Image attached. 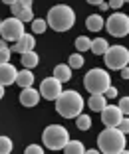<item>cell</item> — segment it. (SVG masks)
<instances>
[{
    "label": "cell",
    "mask_w": 129,
    "mask_h": 154,
    "mask_svg": "<svg viewBox=\"0 0 129 154\" xmlns=\"http://www.w3.org/2000/svg\"><path fill=\"white\" fill-rule=\"evenodd\" d=\"M119 109H121V113H123L125 117H129V95L119 99Z\"/></svg>",
    "instance_id": "28"
},
{
    "label": "cell",
    "mask_w": 129,
    "mask_h": 154,
    "mask_svg": "<svg viewBox=\"0 0 129 154\" xmlns=\"http://www.w3.org/2000/svg\"><path fill=\"white\" fill-rule=\"evenodd\" d=\"M105 28H107V32H109L113 38L127 36L129 34V16L123 14V12L111 14L109 18H107V22H105Z\"/></svg>",
    "instance_id": "7"
},
{
    "label": "cell",
    "mask_w": 129,
    "mask_h": 154,
    "mask_svg": "<svg viewBox=\"0 0 129 154\" xmlns=\"http://www.w3.org/2000/svg\"><path fill=\"white\" fill-rule=\"evenodd\" d=\"M125 132H121L117 127H107L97 136V148L105 154H119L125 152Z\"/></svg>",
    "instance_id": "1"
},
{
    "label": "cell",
    "mask_w": 129,
    "mask_h": 154,
    "mask_svg": "<svg viewBox=\"0 0 129 154\" xmlns=\"http://www.w3.org/2000/svg\"><path fill=\"white\" fill-rule=\"evenodd\" d=\"M2 2H4V4H8V6H12L14 2H18V0H2Z\"/></svg>",
    "instance_id": "40"
},
{
    "label": "cell",
    "mask_w": 129,
    "mask_h": 154,
    "mask_svg": "<svg viewBox=\"0 0 129 154\" xmlns=\"http://www.w3.org/2000/svg\"><path fill=\"white\" fill-rule=\"evenodd\" d=\"M42 152H44V148H42V146H38V144L26 146V154H42Z\"/></svg>",
    "instance_id": "30"
},
{
    "label": "cell",
    "mask_w": 129,
    "mask_h": 154,
    "mask_svg": "<svg viewBox=\"0 0 129 154\" xmlns=\"http://www.w3.org/2000/svg\"><path fill=\"white\" fill-rule=\"evenodd\" d=\"M103 59H105V65L109 69H123L125 65H129V50L123 48V45H113L103 54Z\"/></svg>",
    "instance_id": "6"
},
{
    "label": "cell",
    "mask_w": 129,
    "mask_h": 154,
    "mask_svg": "<svg viewBox=\"0 0 129 154\" xmlns=\"http://www.w3.org/2000/svg\"><path fill=\"white\" fill-rule=\"evenodd\" d=\"M56 111L62 115L64 119H76L78 115H82L83 111V99L78 91L69 89L62 91V95L56 99Z\"/></svg>",
    "instance_id": "2"
},
{
    "label": "cell",
    "mask_w": 129,
    "mask_h": 154,
    "mask_svg": "<svg viewBox=\"0 0 129 154\" xmlns=\"http://www.w3.org/2000/svg\"><path fill=\"white\" fill-rule=\"evenodd\" d=\"M103 95H105L107 99H115V97H117V89H115L113 85H109V87H107V91L103 93Z\"/></svg>",
    "instance_id": "31"
},
{
    "label": "cell",
    "mask_w": 129,
    "mask_h": 154,
    "mask_svg": "<svg viewBox=\"0 0 129 154\" xmlns=\"http://www.w3.org/2000/svg\"><path fill=\"white\" fill-rule=\"evenodd\" d=\"M42 142L50 150H64V146L69 142V132L62 125H50L42 132Z\"/></svg>",
    "instance_id": "4"
},
{
    "label": "cell",
    "mask_w": 129,
    "mask_h": 154,
    "mask_svg": "<svg viewBox=\"0 0 129 154\" xmlns=\"http://www.w3.org/2000/svg\"><path fill=\"white\" fill-rule=\"evenodd\" d=\"M68 63H69V67H72V69H79V67H82V65H83V55H82V51H79V54H72V55H69Z\"/></svg>",
    "instance_id": "24"
},
{
    "label": "cell",
    "mask_w": 129,
    "mask_h": 154,
    "mask_svg": "<svg viewBox=\"0 0 129 154\" xmlns=\"http://www.w3.org/2000/svg\"><path fill=\"white\" fill-rule=\"evenodd\" d=\"M125 2H129V0H125Z\"/></svg>",
    "instance_id": "42"
},
{
    "label": "cell",
    "mask_w": 129,
    "mask_h": 154,
    "mask_svg": "<svg viewBox=\"0 0 129 154\" xmlns=\"http://www.w3.org/2000/svg\"><path fill=\"white\" fill-rule=\"evenodd\" d=\"M34 48H36V40H34V36L24 32L18 40L14 42L12 51H16V54H24V51H30V50H34Z\"/></svg>",
    "instance_id": "11"
},
{
    "label": "cell",
    "mask_w": 129,
    "mask_h": 154,
    "mask_svg": "<svg viewBox=\"0 0 129 154\" xmlns=\"http://www.w3.org/2000/svg\"><path fill=\"white\" fill-rule=\"evenodd\" d=\"M76 127H78V131H89L92 128V117L89 115H78L76 117Z\"/></svg>",
    "instance_id": "21"
},
{
    "label": "cell",
    "mask_w": 129,
    "mask_h": 154,
    "mask_svg": "<svg viewBox=\"0 0 129 154\" xmlns=\"http://www.w3.org/2000/svg\"><path fill=\"white\" fill-rule=\"evenodd\" d=\"M40 99H42L40 91H36L34 87H24L22 93H20V103L24 107H36L40 103Z\"/></svg>",
    "instance_id": "12"
},
{
    "label": "cell",
    "mask_w": 129,
    "mask_h": 154,
    "mask_svg": "<svg viewBox=\"0 0 129 154\" xmlns=\"http://www.w3.org/2000/svg\"><path fill=\"white\" fill-rule=\"evenodd\" d=\"M18 2L24 6V8H32V0H18Z\"/></svg>",
    "instance_id": "35"
},
{
    "label": "cell",
    "mask_w": 129,
    "mask_h": 154,
    "mask_svg": "<svg viewBox=\"0 0 129 154\" xmlns=\"http://www.w3.org/2000/svg\"><path fill=\"white\" fill-rule=\"evenodd\" d=\"M46 28H48V20H32V34H44L46 32Z\"/></svg>",
    "instance_id": "23"
},
{
    "label": "cell",
    "mask_w": 129,
    "mask_h": 154,
    "mask_svg": "<svg viewBox=\"0 0 129 154\" xmlns=\"http://www.w3.org/2000/svg\"><path fill=\"white\" fill-rule=\"evenodd\" d=\"M12 152V140L8 136H0V154H10Z\"/></svg>",
    "instance_id": "25"
},
{
    "label": "cell",
    "mask_w": 129,
    "mask_h": 154,
    "mask_svg": "<svg viewBox=\"0 0 129 154\" xmlns=\"http://www.w3.org/2000/svg\"><path fill=\"white\" fill-rule=\"evenodd\" d=\"M76 50L78 51H88V50H92V40L89 38H85V36H79L78 40H76Z\"/></svg>",
    "instance_id": "22"
},
{
    "label": "cell",
    "mask_w": 129,
    "mask_h": 154,
    "mask_svg": "<svg viewBox=\"0 0 129 154\" xmlns=\"http://www.w3.org/2000/svg\"><path fill=\"white\" fill-rule=\"evenodd\" d=\"M107 50H109V44H107L105 38H95V40H92V50L89 51H93L95 55H103Z\"/></svg>",
    "instance_id": "19"
},
{
    "label": "cell",
    "mask_w": 129,
    "mask_h": 154,
    "mask_svg": "<svg viewBox=\"0 0 129 154\" xmlns=\"http://www.w3.org/2000/svg\"><path fill=\"white\" fill-rule=\"evenodd\" d=\"M40 95L48 101H56L62 95V81L56 77H46L40 83Z\"/></svg>",
    "instance_id": "9"
},
{
    "label": "cell",
    "mask_w": 129,
    "mask_h": 154,
    "mask_svg": "<svg viewBox=\"0 0 129 154\" xmlns=\"http://www.w3.org/2000/svg\"><path fill=\"white\" fill-rule=\"evenodd\" d=\"M18 18L22 20V22H32V20H34V12H32V8H24L22 12L18 14Z\"/></svg>",
    "instance_id": "26"
},
{
    "label": "cell",
    "mask_w": 129,
    "mask_h": 154,
    "mask_svg": "<svg viewBox=\"0 0 129 154\" xmlns=\"http://www.w3.org/2000/svg\"><path fill=\"white\" fill-rule=\"evenodd\" d=\"M97 6H99V10H103V12H105V10L109 8V2H99Z\"/></svg>",
    "instance_id": "36"
},
{
    "label": "cell",
    "mask_w": 129,
    "mask_h": 154,
    "mask_svg": "<svg viewBox=\"0 0 129 154\" xmlns=\"http://www.w3.org/2000/svg\"><path fill=\"white\" fill-rule=\"evenodd\" d=\"M123 4H125V0H109V8H115V10H119Z\"/></svg>",
    "instance_id": "33"
},
{
    "label": "cell",
    "mask_w": 129,
    "mask_h": 154,
    "mask_svg": "<svg viewBox=\"0 0 129 154\" xmlns=\"http://www.w3.org/2000/svg\"><path fill=\"white\" fill-rule=\"evenodd\" d=\"M20 55H22V65H24V67H28V69H34L38 63H40V57H38V54L34 50L24 51V54H20Z\"/></svg>",
    "instance_id": "18"
},
{
    "label": "cell",
    "mask_w": 129,
    "mask_h": 154,
    "mask_svg": "<svg viewBox=\"0 0 129 154\" xmlns=\"http://www.w3.org/2000/svg\"><path fill=\"white\" fill-rule=\"evenodd\" d=\"M0 26H2V20H0Z\"/></svg>",
    "instance_id": "41"
},
{
    "label": "cell",
    "mask_w": 129,
    "mask_h": 154,
    "mask_svg": "<svg viewBox=\"0 0 129 154\" xmlns=\"http://www.w3.org/2000/svg\"><path fill=\"white\" fill-rule=\"evenodd\" d=\"M2 48H8V45H6V40H4V38H0V50H2Z\"/></svg>",
    "instance_id": "38"
},
{
    "label": "cell",
    "mask_w": 129,
    "mask_h": 154,
    "mask_svg": "<svg viewBox=\"0 0 129 154\" xmlns=\"http://www.w3.org/2000/svg\"><path fill=\"white\" fill-rule=\"evenodd\" d=\"M10 55H12V48H2V50H0V65L8 63Z\"/></svg>",
    "instance_id": "27"
},
{
    "label": "cell",
    "mask_w": 129,
    "mask_h": 154,
    "mask_svg": "<svg viewBox=\"0 0 129 154\" xmlns=\"http://www.w3.org/2000/svg\"><path fill=\"white\" fill-rule=\"evenodd\" d=\"M10 10H12V16H18V14H20V12L24 10V6L20 4V2H14V4L10 6Z\"/></svg>",
    "instance_id": "32"
},
{
    "label": "cell",
    "mask_w": 129,
    "mask_h": 154,
    "mask_svg": "<svg viewBox=\"0 0 129 154\" xmlns=\"http://www.w3.org/2000/svg\"><path fill=\"white\" fill-rule=\"evenodd\" d=\"M54 77L56 79H60L62 83H68L69 79H72V67H69V63H60L54 67Z\"/></svg>",
    "instance_id": "16"
},
{
    "label": "cell",
    "mask_w": 129,
    "mask_h": 154,
    "mask_svg": "<svg viewBox=\"0 0 129 154\" xmlns=\"http://www.w3.org/2000/svg\"><path fill=\"white\" fill-rule=\"evenodd\" d=\"M117 128H119L121 132H125V134H127V132H129V117H123V119H121V122L117 125Z\"/></svg>",
    "instance_id": "29"
},
{
    "label": "cell",
    "mask_w": 129,
    "mask_h": 154,
    "mask_svg": "<svg viewBox=\"0 0 129 154\" xmlns=\"http://www.w3.org/2000/svg\"><path fill=\"white\" fill-rule=\"evenodd\" d=\"M85 26H88L89 32H99V30L105 26V22H103V18L99 14H89L88 20H85Z\"/></svg>",
    "instance_id": "17"
},
{
    "label": "cell",
    "mask_w": 129,
    "mask_h": 154,
    "mask_svg": "<svg viewBox=\"0 0 129 154\" xmlns=\"http://www.w3.org/2000/svg\"><path fill=\"white\" fill-rule=\"evenodd\" d=\"M16 83H18L20 87H32L34 85V73H32V69H28V67H24L22 71H18V77H16Z\"/></svg>",
    "instance_id": "15"
},
{
    "label": "cell",
    "mask_w": 129,
    "mask_h": 154,
    "mask_svg": "<svg viewBox=\"0 0 129 154\" xmlns=\"http://www.w3.org/2000/svg\"><path fill=\"white\" fill-rule=\"evenodd\" d=\"M16 77H18V69L10 63H2L0 65V83L2 85H12L16 83Z\"/></svg>",
    "instance_id": "13"
},
{
    "label": "cell",
    "mask_w": 129,
    "mask_h": 154,
    "mask_svg": "<svg viewBox=\"0 0 129 154\" xmlns=\"http://www.w3.org/2000/svg\"><path fill=\"white\" fill-rule=\"evenodd\" d=\"M76 24V12L68 4H56L48 12V26L54 32H68Z\"/></svg>",
    "instance_id": "3"
},
{
    "label": "cell",
    "mask_w": 129,
    "mask_h": 154,
    "mask_svg": "<svg viewBox=\"0 0 129 154\" xmlns=\"http://www.w3.org/2000/svg\"><path fill=\"white\" fill-rule=\"evenodd\" d=\"M0 34H2V38H4L6 42H16L24 34V22L18 18V16H12V18L2 20Z\"/></svg>",
    "instance_id": "8"
},
{
    "label": "cell",
    "mask_w": 129,
    "mask_h": 154,
    "mask_svg": "<svg viewBox=\"0 0 129 154\" xmlns=\"http://www.w3.org/2000/svg\"><path fill=\"white\" fill-rule=\"evenodd\" d=\"M64 152L66 154H83L85 152V146H83L79 140H69L68 144L64 146Z\"/></svg>",
    "instance_id": "20"
},
{
    "label": "cell",
    "mask_w": 129,
    "mask_h": 154,
    "mask_svg": "<svg viewBox=\"0 0 129 154\" xmlns=\"http://www.w3.org/2000/svg\"><path fill=\"white\" fill-rule=\"evenodd\" d=\"M123 117H125V115L121 113L119 105H117V107H115V105H107L105 109L102 111V121H103L105 127H117Z\"/></svg>",
    "instance_id": "10"
},
{
    "label": "cell",
    "mask_w": 129,
    "mask_h": 154,
    "mask_svg": "<svg viewBox=\"0 0 129 154\" xmlns=\"http://www.w3.org/2000/svg\"><path fill=\"white\" fill-rule=\"evenodd\" d=\"M121 77H123V79H129V65H125V67L121 69Z\"/></svg>",
    "instance_id": "34"
},
{
    "label": "cell",
    "mask_w": 129,
    "mask_h": 154,
    "mask_svg": "<svg viewBox=\"0 0 129 154\" xmlns=\"http://www.w3.org/2000/svg\"><path fill=\"white\" fill-rule=\"evenodd\" d=\"M111 79H109V73L105 69H89L83 77V85L89 93H105L107 87L111 85Z\"/></svg>",
    "instance_id": "5"
},
{
    "label": "cell",
    "mask_w": 129,
    "mask_h": 154,
    "mask_svg": "<svg viewBox=\"0 0 129 154\" xmlns=\"http://www.w3.org/2000/svg\"><path fill=\"white\" fill-rule=\"evenodd\" d=\"M85 2H88V4H93V6H97L99 2H103V0H85Z\"/></svg>",
    "instance_id": "37"
},
{
    "label": "cell",
    "mask_w": 129,
    "mask_h": 154,
    "mask_svg": "<svg viewBox=\"0 0 129 154\" xmlns=\"http://www.w3.org/2000/svg\"><path fill=\"white\" fill-rule=\"evenodd\" d=\"M4 87H6V85H2V83H0V99L4 97Z\"/></svg>",
    "instance_id": "39"
},
{
    "label": "cell",
    "mask_w": 129,
    "mask_h": 154,
    "mask_svg": "<svg viewBox=\"0 0 129 154\" xmlns=\"http://www.w3.org/2000/svg\"><path fill=\"white\" fill-rule=\"evenodd\" d=\"M89 109L95 111V113H102L103 109L107 107V97L103 95V93H93L92 97H89Z\"/></svg>",
    "instance_id": "14"
}]
</instances>
